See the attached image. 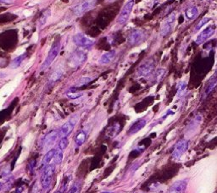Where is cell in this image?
Returning <instances> with one entry per match:
<instances>
[{
    "mask_svg": "<svg viewBox=\"0 0 217 193\" xmlns=\"http://www.w3.org/2000/svg\"><path fill=\"white\" fill-rule=\"evenodd\" d=\"M60 48H61V43H60V41H55L53 44V46L51 47V49L48 52V54L47 58L44 60V62H43V64L41 66V70H45V69H48L52 63L57 58V56H58L59 53H60Z\"/></svg>",
    "mask_w": 217,
    "mask_h": 193,
    "instance_id": "obj_1",
    "label": "cell"
},
{
    "mask_svg": "<svg viewBox=\"0 0 217 193\" xmlns=\"http://www.w3.org/2000/svg\"><path fill=\"white\" fill-rule=\"evenodd\" d=\"M1 189H2V184L0 183V190H1Z\"/></svg>",
    "mask_w": 217,
    "mask_h": 193,
    "instance_id": "obj_36",
    "label": "cell"
},
{
    "mask_svg": "<svg viewBox=\"0 0 217 193\" xmlns=\"http://www.w3.org/2000/svg\"><path fill=\"white\" fill-rule=\"evenodd\" d=\"M83 95V92H71L70 91L66 93V96H68L70 99H76L79 98Z\"/></svg>",
    "mask_w": 217,
    "mask_h": 193,
    "instance_id": "obj_29",
    "label": "cell"
},
{
    "mask_svg": "<svg viewBox=\"0 0 217 193\" xmlns=\"http://www.w3.org/2000/svg\"><path fill=\"white\" fill-rule=\"evenodd\" d=\"M14 0H0V3H4V4H11L13 3Z\"/></svg>",
    "mask_w": 217,
    "mask_h": 193,
    "instance_id": "obj_33",
    "label": "cell"
},
{
    "mask_svg": "<svg viewBox=\"0 0 217 193\" xmlns=\"http://www.w3.org/2000/svg\"><path fill=\"white\" fill-rule=\"evenodd\" d=\"M26 54H21V55H19L18 57L14 58V60L11 61L9 67H10L11 69H17L18 67H20V65L22 64V62H23L24 60L26 59Z\"/></svg>",
    "mask_w": 217,
    "mask_h": 193,
    "instance_id": "obj_20",
    "label": "cell"
},
{
    "mask_svg": "<svg viewBox=\"0 0 217 193\" xmlns=\"http://www.w3.org/2000/svg\"><path fill=\"white\" fill-rule=\"evenodd\" d=\"M138 193H142V192H138Z\"/></svg>",
    "mask_w": 217,
    "mask_h": 193,
    "instance_id": "obj_38",
    "label": "cell"
},
{
    "mask_svg": "<svg viewBox=\"0 0 217 193\" xmlns=\"http://www.w3.org/2000/svg\"><path fill=\"white\" fill-rule=\"evenodd\" d=\"M63 191H63V190H61V189H60V191H56L55 193H63Z\"/></svg>",
    "mask_w": 217,
    "mask_h": 193,
    "instance_id": "obj_34",
    "label": "cell"
},
{
    "mask_svg": "<svg viewBox=\"0 0 217 193\" xmlns=\"http://www.w3.org/2000/svg\"><path fill=\"white\" fill-rule=\"evenodd\" d=\"M146 38V33L141 29H134L130 32L127 37V43L131 47L137 46L144 41Z\"/></svg>",
    "mask_w": 217,
    "mask_h": 193,
    "instance_id": "obj_2",
    "label": "cell"
},
{
    "mask_svg": "<svg viewBox=\"0 0 217 193\" xmlns=\"http://www.w3.org/2000/svg\"><path fill=\"white\" fill-rule=\"evenodd\" d=\"M73 42L80 47L88 48L93 46L95 41L83 33H77L73 37Z\"/></svg>",
    "mask_w": 217,
    "mask_h": 193,
    "instance_id": "obj_6",
    "label": "cell"
},
{
    "mask_svg": "<svg viewBox=\"0 0 217 193\" xmlns=\"http://www.w3.org/2000/svg\"><path fill=\"white\" fill-rule=\"evenodd\" d=\"M49 16H50V10H46L42 14V16L40 18V24L41 25H44L47 22V20H48V19Z\"/></svg>",
    "mask_w": 217,
    "mask_h": 193,
    "instance_id": "obj_32",
    "label": "cell"
},
{
    "mask_svg": "<svg viewBox=\"0 0 217 193\" xmlns=\"http://www.w3.org/2000/svg\"><path fill=\"white\" fill-rule=\"evenodd\" d=\"M62 159H63V151L60 150V148L55 149V152H54V158H53L54 164H60V163L62 162Z\"/></svg>",
    "mask_w": 217,
    "mask_h": 193,
    "instance_id": "obj_22",
    "label": "cell"
},
{
    "mask_svg": "<svg viewBox=\"0 0 217 193\" xmlns=\"http://www.w3.org/2000/svg\"><path fill=\"white\" fill-rule=\"evenodd\" d=\"M188 149V141L186 139H181L175 145L174 150L172 152V157L175 160H179L181 157L185 154V152Z\"/></svg>",
    "mask_w": 217,
    "mask_h": 193,
    "instance_id": "obj_8",
    "label": "cell"
},
{
    "mask_svg": "<svg viewBox=\"0 0 217 193\" xmlns=\"http://www.w3.org/2000/svg\"><path fill=\"white\" fill-rule=\"evenodd\" d=\"M54 152H55V149H51L50 151L47 152L45 154V156L43 158V164L48 165L50 164V162L53 160L54 158Z\"/></svg>",
    "mask_w": 217,
    "mask_h": 193,
    "instance_id": "obj_23",
    "label": "cell"
},
{
    "mask_svg": "<svg viewBox=\"0 0 217 193\" xmlns=\"http://www.w3.org/2000/svg\"><path fill=\"white\" fill-rule=\"evenodd\" d=\"M198 14H199V9L197 7H195V6H192V7H190L188 9L186 10V12H185V15H186V18L188 19V20H194L195 19L197 16H198Z\"/></svg>",
    "mask_w": 217,
    "mask_h": 193,
    "instance_id": "obj_19",
    "label": "cell"
},
{
    "mask_svg": "<svg viewBox=\"0 0 217 193\" xmlns=\"http://www.w3.org/2000/svg\"><path fill=\"white\" fill-rule=\"evenodd\" d=\"M92 80V78H91V77H82V78H81L78 81H77L76 85V87H79L85 86V85H87V84H88V83L90 82Z\"/></svg>",
    "mask_w": 217,
    "mask_h": 193,
    "instance_id": "obj_28",
    "label": "cell"
},
{
    "mask_svg": "<svg viewBox=\"0 0 217 193\" xmlns=\"http://www.w3.org/2000/svg\"><path fill=\"white\" fill-rule=\"evenodd\" d=\"M96 3V0H85L72 8V11L76 15H82L92 9Z\"/></svg>",
    "mask_w": 217,
    "mask_h": 193,
    "instance_id": "obj_9",
    "label": "cell"
},
{
    "mask_svg": "<svg viewBox=\"0 0 217 193\" xmlns=\"http://www.w3.org/2000/svg\"><path fill=\"white\" fill-rule=\"evenodd\" d=\"M79 120V115H74L70 118L68 121H66L65 124L61 126V128L59 130V135L60 137H67L74 130L75 125L76 124Z\"/></svg>",
    "mask_w": 217,
    "mask_h": 193,
    "instance_id": "obj_3",
    "label": "cell"
},
{
    "mask_svg": "<svg viewBox=\"0 0 217 193\" xmlns=\"http://www.w3.org/2000/svg\"><path fill=\"white\" fill-rule=\"evenodd\" d=\"M68 144H69V141H68L67 137H61L60 142H59V148L63 151L67 147Z\"/></svg>",
    "mask_w": 217,
    "mask_h": 193,
    "instance_id": "obj_30",
    "label": "cell"
},
{
    "mask_svg": "<svg viewBox=\"0 0 217 193\" xmlns=\"http://www.w3.org/2000/svg\"><path fill=\"white\" fill-rule=\"evenodd\" d=\"M187 87V83L185 81H180L177 84V95L179 96L182 92H184Z\"/></svg>",
    "mask_w": 217,
    "mask_h": 193,
    "instance_id": "obj_31",
    "label": "cell"
},
{
    "mask_svg": "<svg viewBox=\"0 0 217 193\" xmlns=\"http://www.w3.org/2000/svg\"><path fill=\"white\" fill-rule=\"evenodd\" d=\"M154 61L153 60H147L138 66L137 69V75L139 77H148L153 72Z\"/></svg>",
    "mask_w": 217,
    "mask_h": 193,
    "instance_id": "obj_4",
    "label": "cell"
},
{
    "mask_svg": "<svg viewBox=\"0 0 217 193\" xmlns=\"http://www.w3.org/2000/svg\"><path fill=\"white\" fill-rule=\"evenodd\" d=\"M215 32V28L214 26H209L206 29H204L203 32H201L199 34V36L196 38V43L198 45H200L203 43L205 41H207L209 37H211Z\"/></svg>",
    "mask_w": 217,
    "mask_h": 193,
    "instance_id": "obj_12",
    "label": "cell"
},
{
    "mask_svg": "<svg viewBox=\"0 0 217 193\" xmlns=\"http://www.w3.org/2000/svg\"><path fill=\"white\" fill-rule=\"evenodd\" d=\"M82 188V183L81 181H76L75 182V184L71 186V188L70 189L68 193H80Z\"/></svg>",
    "mask_w": 217,
    "mask_h": 193,
    "instance_id": "obj_26",
    "label": "cell"
},
{
    "mask_svg": "<svg viewBox=\"0 0 217 193\" xmlns=\"http://www.w3.org/2000/svg\"><path fill=\"white\" fill-rule=\"evenodd\" d=\"M175 20V15L174 13L171 14L168 17H167L165 21L162 23L161 30H160V33L163 37L168 36L172 31L173 29V26H174V22Z\"/></svg>",
    "mask_w": 217,
    "mask_h": 193,
    "instance_id": "obj_11",
    "label": "cell"
},
{
    "mask_svg": "<svg viewBox=\"0 0 217 193\" xmlns=\"http://www.w3.org/2000/svg\"><path fill=\"white\" fill-rule=\"evenodd\" d=\"M134 2H135V0H129L123 6L122 9L120 10V13L118 15V17H117V22L120 25L125 24L127 21V20L129 19L130 14H131L132 11V9H133Z\"/></svg>",
    "mask_w": 217,
    "mask_h": 193,
    "instance_id": "obj_7",
    "label": "cell"
},
{
    "mask_svg": "<svg viewBox=\"0 0 217 193\" xmlns=\"http://www.w3.org/2000/svg\"><path fill=\"white\" fill-rule=\"evenodd\" d=\"M166 73V70L165 69H158L155 71V73H154V80H155V81L156 82L161 81Z\"/></svg>",
    "mask_w": 217,
    "mask_h": 193,
    "instance_id": "obj_24",
    "label": "cell"
},
{
    "mask_svg": "<svg viewBox=\"0 0 217 193\" xmlns=\"http://www.w3.org/2000/svg\"><path fill=\"white\" fill-rule=\"evenodd\" d=\"M188 185L187 179H181L175 181L170 188L169 193H185Z\"/></svg>",
    "mask_w": 217,
    "mask_h": 193,
    "instance_id": "obj_13",
    "label": "cell"
},
{
    "mask_svg": "<svg viewBox=\"0 0 217 193\" xmlns=\"http://www.w3.org/2000/svg\"><path fill=\"white\" fill-rule=\"evenodd\" d=\"M86 139H87V132H86V130H82L76 134V136L75 137V143L77 147H80L86 142Z\"/></svg>",
    "mask_w": 217,
    "mask_h": 193,
    "instance_id": "obj_18",
    "label": "cell"
},
{
    "mask_svg": "<svg viewBox=\"0 0 217 193\" xmlns=\"http://www.w3.org/2000/svg\"><path fill=\"white\" fill-rule=\"evenodd\" d=\"M86 60H87L86 53L82 50L76 49L70 56L69 64L72 67H78L83 64Z\"/></svg>",
    "mask_w": 217,
    "mask_h": 193,
    "instance_id": "obj_5",
    "label": "cell"
},
{
    "mask_svg": "<svg viewBox=\"0 0 217 193\" xmlns=\"http://www.w3.org/2000/svg\"><path fill=\"white\" fill-rule=\"evenodd\" d=\"M210 20V18H208V17H204L202 20H200L199 23L196 25V26L194 28V32H198L200 30V28L203 27V26H204L205 24H207Z\"/></svg>",
    "mask_w": 217,
    "mask_h": 193,
    "instance_id": "obj_27",
    "label": "cell"
},
{
    "mask_svg": "<svg viewBox=\"0 0 217 193\" xmlns=\"http://www.w3.org/2000/svg\"><path fill=\"white\" fill-rule=\"evenodd\" d=\"M54 173V166L53 164L46 166L41 176V184H42V188L48 189L50 186Z\"/></svg>",
    "mask_w": 217,
    "mask_h": 193,
    "instance_id": "obj_10",
    "label": "cell"
},
{
    "mask_svg": "<svg viewBox=\"0 0 217 193\" xmlns=\"http://www.w3.org/2000/svg\"><path fill=\"white\" fill-rule=\"evenodd\" d=\"M109 2H111V1H114V0H108Z\"/></svg>",
    "mask_w": 217,
    "mask_h": 193,
    "instance_id": "obj_37",
    "label": "cell"
},
{
    "mask_svg": "<svg viewBox=\"0 0 217 193\" xmlns=\"http://www.w3.org/2000/svg\"><path fill=\"white\" fill-rule=\"evenodd\" d=\"M62 75H63V70L61 69H56L55 71L53 73V75H51L50 81L52 82H55L57 81H59L61 77H62Z\"/></svg>",
    "mask_w": 217,
    "mask_h": 193,
    "instance_id": "obj_25",
    "label": "cell"
},
{
    "mask_svg": "<svg viewBox=\"0 0 217 193\" xmlns=\"http://www.w3.org/2000/svg\"><path fill=\"white\" fill-rule=\"evenodd\" d=\"M216 87H217V72L215 74V75L213 76L212 78L209 81L208 84L206 85V87H205L204 92H203V97L208 96L209 94L212 92L213 90H215V88Z\"/></svg>",
    "mask_w": 217,
    "mask_h": 193,
    "instance_id": "obj_17",
    "label": "cell"
},
{
    "mask_svg": "<svg viewBox=\"0 0 217 193\" xmlns=\"http://www.w3.org/2000/svg\"><path fill=\"white\" fill-rule=\"evenodd\" d=\"M116 51L111 50L109 52H106L104 54H103L102 56L100 57V59L98 60V63L100 64H110L112 60L115 59L116 57Z\"/></svg>",
    "mask_w": 217,
    "mask_h": 193,
    "instance_id": "obj_16",
    "label": "cell"
},
{
    "mask_svg": "<svg viewBox=\"0 0 217 193\" xmlns=\"http://www.w3.org/2000/svg\"><path fill=\"white\" fill-rule=\"evenodd\" d=\"M120 130V125L119 123H116L114 124L112 126H110L108 131H107V136L109 138H113L116 136L117 134L119 133Z\"/></svg>",
    "mask_w": 217,
    "mask_h": 193,
    "instance_id": "obj_21",
    "label": "cell"
},
{
    "mask_svg": "<svg viewBox=\"0 0 217 193\" xmlns=\"http://www.w3.org/2000/svg\"><path fill=\"white\" fill-rule=\"evenodd\" d=\"M59 136H60L59 130H53L48 134H47L45 137L43 138V140H42V146L45 147H50V145L55 142V141Z\"/></svg>",
    "mask_w": 217,
    "mask_h": 193,
    "instance_id": "obj_14",
    "label": "cell"
},
{
    "mask_svg": "<svg viewBox=\"0 0 217 193\" xmlns=\"http://www.w3.org/2000/svg\"><path fill=\"white\" fill-rule=\"evenodd\" d=\"M101 193H114V192H112V191H102Z\"/></svg>",
    "mask_w": 217,
    "mask_h": 193,
    "instance_id": "obj_35",
    "label": "cell"
},
{
    "mask_svg": "<svg viewBox=\"0 0 217 193\" xmlns=\"http://www.w3.org/2000/svg\"><path fill=\"white\" fill-rule=\"evenodd\" d=\"M147 122H148V121H147L146 119H140V120H137V121L130 127L129 130H128V134H129L130 136H132V135L138 133L139 130H141L146 125Z\"/></svg>",
    "mask_w": 217,
    "mask_h": 193,
    "instance_id": "obj_15",
    "label": "cell"
}]
</instances>
